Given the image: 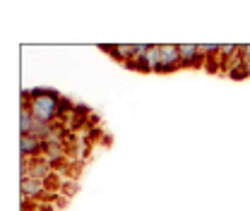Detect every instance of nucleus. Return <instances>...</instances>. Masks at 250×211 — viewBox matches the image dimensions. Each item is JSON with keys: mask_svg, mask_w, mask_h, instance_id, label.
<instances>
[{"mask_svg": "<svg viewBox=\"0 0 250 211\" xmlns=\"http://www.w3.org/2000/svg\"><path fill=\"white\" fill-rule=\"evenodd\" d=\"M61 96H62L61 91H53V94H48V96L31 98L29 111H31V115H34V120L48 122V125H53V122L58 120V98H61Z\"/></svg>", "mask_w": 250, "mask_h": 211, "instance_id": "1", "label": "nucleus"}, {"mask_svg": "<svg viewBox=\"0 0 250 211\" xmlns=\"http://www.w3.org/2000/svg\"><path fill=\"white\" fill-rule=\"evenodd\" d=\"M205 70L217 75V72H224V65H221V58L219 56H212V58H205Z\"/></svg>", "mask_w": 250, "mask_h": 211, "instance_id": "12", "label": "nucleus"}, {"mask_svg": "<svg viewBox=\"0 0 250 211\" xmlns=\"http://www.w3.org/2000/svg\"><path fill=\"white\" fill-rule=\"evenodd\" d=\"M221 51V43H200V53L205 58H212V56H219Z\"/></svg>", "mask_w": 250, "mask_h": 211, "instance_id": "13", "label": "nucleus"}, {"mask_svg": "<svg viewBox=\"0 0 250 211\" xmlns=\"http://www.w3.org/2000/svg\"><path fill=\"white\" fill-rule=\"evenodd\" d=\"M145 60H147V65H149V72H156L159 60H161V46H159V43H149V51H147Z\"/></svg>", "mask_w": 250, "mask_h": 211, "instance_id": "10", "label": "nucleus"}, {"mask_svg": "<svg viewBox=\"0 0 250 211\" xmlns=\"http://www.w3.org/2000/svg\"><path fill=\"white\" fill-rule=\"evenodd\" d=\"M226 77H229L231 82H246V79H250V67L243 60L233 62V65L226 70Z\"/></svg>", "mask_w": 250, "mask_h": 211, "instance_id": "8", "label": "nucleus"}, {"mask_svg": "<svg viewBox=\"0 0 250 211\" xmlns=\"http://www.w3.org/2000/svg\"><path fill=\"white\" fill-rule=\"evenodd\" d=\"M96 122H99V118L92 113V118H89V122H87V127H92V130H94V125H96Z\"/></svg>", "mask_w": 250, "mask_h": 211, "instance_id": "16", "label": "nucleus"}, {"mask_svg": "<svg viewBox=\"0 0 250 211\" xmlns=\"http://www.w3.org/2000/svg\"><path fill=\"white\" fill-rule=\"evenodd\" d=\"M125 67H127V70H135V72H140V75H149V65L145 60V56H132L130 60L125 62Z\"/></svg>", "mask_w": 250, "mask_h": 211, "instance_id": "11", "label": "nucleus"}, {"mask_svg": "<svg viewBox=\"0 0 250 211\" xmlns=\"http://www.w3.org/2000/svg\"><path fill=\"white\" fill-rule=\"evenodd\" d=\"M241 60L250 67V43H243V46H241Z\"/></svg>", "mask_w": 250, "mask_h": 211, "instance_id": "14", "label": "nucleus"}, {"mask_svg": "<svg viewBox=\"0 0 250 211\" xmlns=\"http://www.w3.org/2000/svg\"><path fill=\"white\" fill-rule=\"evenodd\" d=\"M181 51V70H202L205 67V56L200 53L197 43H178Z\"/></svg>", "mask_w": 250, "mask_h": 211, "instance_id": "3", "label": "nucleus"}, {"mask_svg": "<svg viewBox=\"0 0 250 211\" xmlns=\"http://www.w3.org/2000/svg\"><path fill=\"white\" fill-rule=\"evenodd\" d=\"M161 46V60L156 67V75H171L181 70V51L178 43H159Z\"/></svg>", "mask_w": 250, "mask_h": 211, "instance_id": "2", "label": "nucleus"}, {"mask_svg": "<svg viewBox=\"0 0 250 211\" xmlns=\"http://www.w3.org/2000/svg\"><path fill=\"white\" fill-rule=\"evenodd\" d=\"M75 106H77V103L62 94L61 98H58V120H61V122L70 120V118H72V113H75Z\"/></svg>", "mask_w": 250, "mask_h": 211, "instance_id": "9", "label": "nucleus"}, {"mask_svg": "<svg viewBox=\"0 0 250 211\" xmlns=\"http://www.w3.org/2000/svg\"><path fill=\"white\" fill-rule=\"evenodd\" d=\"M99 51H101V53H106L111 60L125 65V62L135 56V43H101V46H99Z\"/></svg>", "mask_w": 250, "mask_h": 211, "instance_id": "4", "label": "nucleus"}, {"mask_svg": "<svg viewBox=\"0 0 250 211\" xmlns=\"http://www.w3.org/2000/svg\"><path fill=\"white\" fill-rule=\"evenodd\" d=\"M75 190H77V187H75V182H62L61 194H67V197H70V194H75Z\"/></svg>", "mask_w": 250, "mask_h": 211, "instance_id": "15", "label": "nucleus"}, {"mask_svg": "<svg viewBox=\"0 0 250 211\" xmlns=\"http://www.w3.org/2000/svg\"><path fill=\"white\" fill-rule=\"evenodd\" d=\"M20 190H22V197H24V199H31V202H43L46 194H48L46 182L36 180V178H22Z\"/></svg>", "mask_w": 250, "mask_h": 211, "instance_id": "5", "label": "nucleus"}, {"mask_svg": "<svg viewBox=\"0 0 250 211\" xmlns=\"http://www.w3.org/2000/svg\"><path fill=\"white\" fill-rule=\"evenodd\" d=\"M89 118H92V108H89V106H84V103H77V106H75V113H72V118L67 120V127H70V130L87 127Z\"/></svg>", "mask_w": 250, "mask_h": 211, "instance_id": "7", "label": "nucleus"}, {"mask_svg": "<svg viewBox=\"0 0 250 211\" xmlns=\"http://www.w3.org/2000/svg\"><path fill=\"white\" fill-rule=\"evenodd\" d=\"M20 153H22V158H41V156H46V142L36 139L34 134L20 137Z\"/></svg>", "mask_w": 250, "mask_h": 211, "instance_id": "6", "label": "nucleus"}]
</instances>
